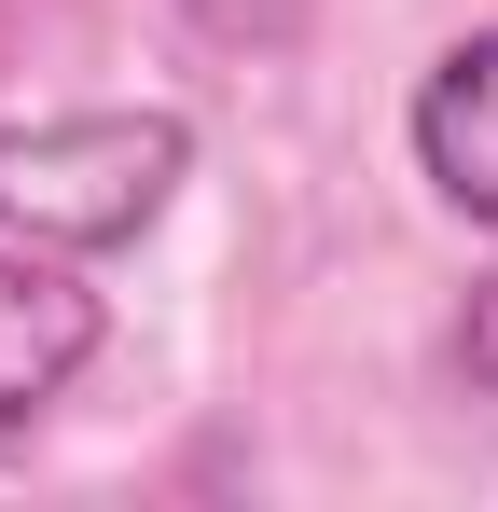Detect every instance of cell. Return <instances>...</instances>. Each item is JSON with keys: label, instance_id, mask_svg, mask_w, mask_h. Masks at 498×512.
Wrapping results in <instances>:
<instances>
[{"label": "cell", "instance_id": "3957f363", "mask_svg": "<svg viewBox=\"0 0 498 512\" xmlns=\"http://www.w3.org/2000/svg\"><path fill=\"white\" fill-rule=\"evenodd\" d=\"M415 167H429L443 208L498 222V28H471L457 56H429V84H415Z\"/></svg>", "mask_w": 498, "mask_h": 512}, {"label": "cell", "instance_id": "6da1fadb", "mask_svg": "<svg viewBox=\"0 0 498 512\" xmlns=\"http://www.w3.org/2000/svg\"><path fill=\"white\" fill-rule=\"evenodd\" d=\"M194 180V125L180 111H28L0 125V236L28 250H125L166 194Z\"/></svg>", "mask_w": 498, "mask_h": 512}, {"label": "cell", "instance_id": "277c9868", "mask_svg": "<svg viewBox=\"0 0 498 512\" xmlns=\"http://www.w3.org/2000/svg\"><path fill=\"white\" fill-rule=\"evenodd\" d=\"M180 14H194L208 42H236V56H277V42L305 28V0H180Z\"/></svg>", "mask_w": 498, "mask_h": 512}, {"label": "cell", "instance_id": "5b68a950", "mask_svg": "<svg viewBox=\"0 0 498 512\" xmlns=\"http://www.w3.org/2000/svg\"><path fill=\"white\" fill-rule=\"evenodd\" d=\"M457 388L498 402V277H471V305H457Z\"/></svg>", "mask_w": 498, "mask_h": 512}, {"label": "cell", "instance_id": "7a4b0ae2", "mask_svg": "<svg viewBox=\"0 0 498 512\" xmlns=\"http://www.w3.org/2000/svg\"><path fill=\"white\" fill-rule=\"evenodd\" d=\"M97 333H111V305L70 277V250H0V429H28L56 388H70L83 360H97Z\"/></svg>", "mask_w": 498, "mask_h": 512}]
</instances>
